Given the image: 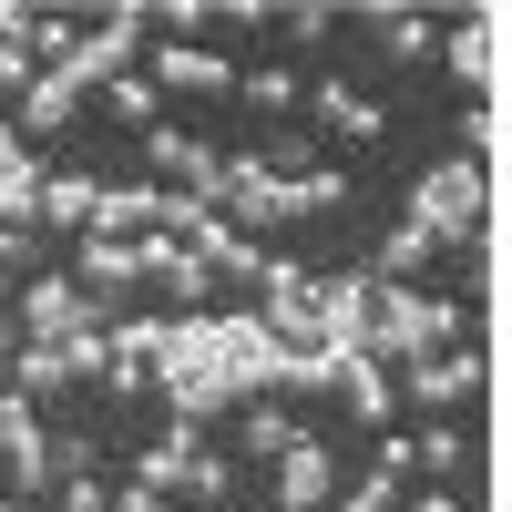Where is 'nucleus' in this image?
<instances>
[{"instance_id": "obj_1", "label": "nucleus", "mask_w": 512, "mask_h": 512, "mask_svg": "<svg viewBox=\"0 0 512 512\" xmlns=\"http://www.w3.org/2000/svg\"><path fill=\"white\" fill-rule=\"evenodd\" d=\"M349 205V175L338 164H308V175H277L267 154H226V185H216V216L236 236L256 226H297V216H338Z\"/></svg>"}, {"instance_id": "obj_2", "label": "nucleus", "mask_w": 512, "mask_h": 512, "mask_svg": "<svg viewBox=\"0 0 512 512\" xmlns=\"http://www.w3.org/2000/svg\"><path fill=\"white\" fill-rule=\"evenodd\" d=\"M154 379H164V400H175L185 420H216V410L236 400V379H226V338H216V318H205V308L164 318V349H154Z\"/></svg>"}, {"instance_id": "obj_3", "label": "nucleus", "mask_w": 512, "mask_h": 512, "mask_svg": "<svg viewBox=\"0 0 512 512\" xmlns=\"http://www.w3.org/2000/svg\"><path fill=\"white\" fill-rule=\"evenodd\" d=\"M461 338L451 297H420V287H369V359H441Z\"/></svg>"}, {"instance_id": "obj_4", "label": "nucleus", "mask_w": 512, "mask_h": 512, "mask_svg": "<svg viewBox=\"0 0 512 512\" xmlns=\"http://www.w3.org/2000/svg\"><path fill=\"white\" fill-rule=\"evenodd\" d=\"M482 205H492V175H482L472 154H441L431 175L410 185V226L431 236V246H472L482 236Z\"/></svg>"}, {"instance_id": "obj_5", "label": "nucleus", "mask_w": 512, "mask_h": 512, "mask_svg": "<svg viewBox=\"0 0 512 512\" xmlns=\"http://www.w3.org/2000/svg\"><path fill=\"white\" fill-rule=\"evenodd\" d=\"M216 338H226V379H236V400L246 390H308V349H287V338L256 318V308H236V318H216Z\"/></svg>"}, {"instance_id": "obj_6", "label": "nucleus", "mask_w": 512, "mask_h": 512, "mask_svg": "<svg viewBox=\"0 0 512 512\" xmlns=\"http://www.w3.org/2000/svg\"><path fill=\"white\" fill-rule=\"evenodd\" d=\"M134 482H144V492H185V502H226V461L195 451V431H164V441L134 461Z\"/></svg>"}, {"instance_id": "obj_7", "label": "nucleus", "mask_w": 512, "mask_h": 512, "mask_svg": "<svg viewBox=\"0 0 512 512\" xmlns=\"http://www.w3.org/2000/svg\"><path fill=\"white\" fill-rule=\"evenodd\" d=\"M144 164L175 175V195H195V205H216V185H226V154L195 144V134H175V123H144Z\"/></svg>"}, {"instance_id": "obj_8", "label": "nucleus", "mask_w": 512, "mask_h": 512, "mask_svg": "<svg viewBox=\"0 0 512 512\" xmlns=\"http://www.w3.org/2000/svg\"><path fill=\"white\" fill-rule=\"evenodd\" d=\"M369 287H379V277H318V287H308L318 349H369Z\"/></svg>"}, {"instance_id": "obj_9", "label": "nucleus", "mask_w": 512, "mask_h": 512, "mask_svg": "<svg viewBox=\"0 0 512 512\" xmlns=\"http://www.w3.org/2000/svg\"><path fill=\"white\" fill-rule=\"evenodd\" d=\"M0 461H11V482H21V492L52 482V431H41V410H31L21 390H0Z\"/></svg>"}, {"instance_id": "obj_10", "label": "nucleus", "mask_w": 512, "mask_h": 512, "mask_svg": "<svg viewBox=\"0 0 512 512\" xmlns=\"http://www.w3.org/2000/svg\"><path fill=\"white\" fill-rule=\"evenodd\" d=\"M154 93H236V62L205 52V41H154Z\"/></svg>"}, {"instance_id": "obj_11", "label": "nucleus", "mask_w": 512, "mask_h": 512, "mask_svg": "<svg viewBox=\"0 0 512 512\" xmlns=\"http://www.w3.org/2000/svg\"><path fill=\"white\" fill-rule=\"evenodd\" d=\"M11 318H21V338H82V328H103V318H93V297H82L72 277H41Z\"/></svg>"}, {"instance_id": "obj_12", "label": "nucleus", "mask_w": 512, "mask_h": 512, "mask_svg": "<svg viewBox=\"0 0 512 512\" xmlns=\"http://www.w3.org/2000/svg\"><path fill=\"white\" fill-rule=\"evenodd\" d=\"M482 369H492L482 349H441V359H410V400H420V410H451V400H472V390H482Z\"/></svg>"}, {"instance_id": "obj_13", "label": "nucleus", "mask_w": 512, "mask_h": 512, "mask_svg": "<svg viewBox=\"0 0 512 512\" xmlns=\"http://www.w3.org/2000/svg\"><path fill=\"white\" fill-rule=\"evenodd\" d=\"M154 226H164V185H103L82 236H123V246H134V236H154Z\"/></svg>"}, {"instance_id": "obj_14", "label": "nucleus", "mask_w": 512, "mask_h": 512, "mask_svg": "<svg viewBox=\"0 0 512 512\" xmlns=\"http://www.w3.org/2000/svg\"><path fill=\"white\" fill-rule=\"evenodd\" d=\"M451 72L472 82V93H502V11H472L451 31Z\"/></svg>"}, {"instance_id": "obj_15", "label": "nucleus", "mask_w": 512, "mask_h": 512, "mask_svg": "<svg viewBox=\"0 0 512 512\" xmlns=\"http://www.w3.org/2000/svg\"><path fill=\"white\" fill-rule=\"evenodd\" d=\"M328 482H338V461H328V441L308 431V441L277 461V512H318V502H328Z\"/></svg>"}, {"instance_id": "obj_16", "label": "nucleus", "mask_w": 512, "mask_h": 512, "mask_svg": "<svg viewBox=\"0 0 512 512\" xmlns=\"http://www.w3.org/2000/svg\"><path fill=\"white\" fill-rule=\"evenodd\" d=\"M400 482H410V441H379V461L338 492V512H400Z\"/></svg>"}, {"instance_id": "obj_17", "label": "nucleus", "mask_w": 512, "mask_h": 512, "mask_svg": "<svg viewBox=\"0 0 512 512\" xmlns=\"http://www.w3.org/2000/svg\"><path fill=\"white\" fill-rule=\"evenodd\" d=\"M41 175H52V164H31V154H11V164H0V226H41Z\"/></svg>"}, {"instance_id": "obj_18", "label": "nucleus", "mask_w": 512, "mask_h": 512, "mask_svg": "<svg viewBox=\"0 0 512 512\" xmlns=\"http://www.w3.org/2000/svg\"><path fill=\"white\" fill-rule=\"evenodd\" d=\"M93 175H41V226H62V236H82V226H93Z\"/></svg>"}, {"instance_id": "obj_19", "label": "nucleus", "mask_w": 512, "mask_h": 512, "mask_svg": "<svg viewBox=\"0 0 512 512\" xmlns=\"http://www.w3.org/2000/svg\"><path fill=\"white\" fill-rule=\"evenodd\" d=\"M338 390H349V410L369 420V431H379V420H390V369H379L369 349H349V359H338Z\"/></svg>"}, {"instance_id": "obj_20", "label": "nucleus", "mask_w": 512, "mask_h": 512, "mask_svg": "<svg viewBox=\"0 0 512 512\" xmlns=\"http://www.w3.org/2000/svg\"><path fill=\"white\" fill-rule=\"evenodd\" d=\"M82 277H93V297H123L144 267H134V246H123V236H82Z\"/></svg>"}, {"instance_id": "obj_21", "label": "nucleus", "mask_w": 512, "mask_h": 512, "mask_svg": "<svg viewBox=\"0 0 512 512\" xmlns=\"http://www.w3.org/2000/svg\"><path fill=\"white\" fill-rule=\"evenodd\" d=\"M297 441H308V431H297V420H287L277 400H256V410H246V451H256V461H287Z\"/></svg>"}, {"instance_id": "obj_22", "label": "nucleus", "mask_w": 512, "mask_h": 512, "mask_svg": "<svg viewBox=\"0 0 512 512\" xmlns=\"http://www.w3.org/2000/svg\"><path fill=\"white\" fill-rule=\"evenodd\" d=\"M308 103H318L349 144H369V134H379V103H369V93H349V82H328V93H308Z\"/></svg>"}, {"instance_id": "obj_23", "label": "nucleus", "mask_w": 512, "mask_h": 512, "mask_svg": "<svg viewBox=\"0 0 512 512\" xmlns=\"http://www.w3.org/2000/svg\"><path fill=\"white\" fill-rule=\"evenodd\" d=\"M359 21H379V41H390L400 62H420V52H431V21H420V11H359Z\"/></svg>"}, {"instance_id": "obj_24", "label": "nucleus", "mask_w": 512, "mask_h": 512, "mask_svg": "<svg viewBox=\"0 0 512 512\" xmlns=\"http://www.w3.org/2000/svg\"><path fill=\"white\" fill-rule=\"evenodd\" d=\"M21 52L52 72V62H72V21H52V11H31V31H21Z\"/></svg>"}, {"instance_id": "obj_25", "label": "nucleus", "mask_w": 512, "mask_h": 512, "mask_svg": "<svg viewBox=\"0 0 512 512\" xmlns=\"http://www.w3.org/2000/svg\"><path fill=\"white\" fill-rule=\"evenodd\" d=\"M103 103H113L123 123H154V103H164V93H154L144 72H113V82H103Z\"/></svg>"}, {"instance_id": "obj_26", "label": "nucleus", "mask_w": 512, "mask_h": 512, "mask_svg": "<svg viewBox=\"0 0 512 512\" xmlns=\"http://www.w3.org/2000/svg\"><path fill=\"white\" fill-rule=\"evenodd\" d=\"M31 82H41V62L21 52V41H0V93H11V103H21V93H31Z\"/></svg>"}, {"instance_id": "obj_27", "label": "nucleus", "mask_w": 512, "mask_h": 512, "mask_svg": "<svg viewBox=\"0 0 512 512\" xmlns=\"http://www.w3.org/2000/svg\"><path fill=\"white\" fill-rule=\"evenodd\" d=\"M287 41H328V11H318V0H297V11H267Z\"/></svg>"}, {"instance_id": "obj_28", "label": "nucleus", "mask_w": 512, "mask_h": 512, "mask_svg": "<svg viewBox=\"0 0 512 512\" xmlns=\"http://www.w3.org/2000/svg\"><path fill=\"white\" fill-rule=\"evenodd\" d=\"M246 103H267V113H287V103H297V82H287V72H246Z\"/></svg>"}, {"instance_id": "obj_29", "label": "nucleus", "mask_w": 512, "mask_h": 512, "mask_svg": "<svg viewBox=\"0 0 512 512\" xmlns=\"http://www.w3.org/2000/svg\"><path fill=\"white\" fill-rule=\"evenodd\" d=\"M420 472H461V431H420Z\"/></svg>"}, {"instance_id": "obj_30", "label": "nucleus", "mask_w": 512, "mask_h": 512, "mask_svg": "<svg viewBox=\"0 0 512 512\" xmlns=\"http://www.w3.org/2000/svg\"><path fill=\"white\" fill-rule=\"evenodd\" d=\"M113 512H175V492H144V482H123V492H113Z\"/></svg>"}, {"instance_id": "obj_31", "label": "nucleus", "mask_w": 512, "mask_h": 512, "mask_svg": "<svg viewBox=\"0 0 512 512\" xmlns=\"http://www.w3.org/2000/svg\"><path fill=\"white\" fill-rule=\"evenodd\" d=\"M0 267H31V236L21 226H0Z\"/></svg>"}, {"instance_id": "obj_32", "label": "nucleus", "mask_w": 512, "mask_h": 512, "mask_svg": "<svg viewBox=\"0 0 512 512\" xmlns=\"http://www.w3.org/2000/svg\"><path fill=\"white\" fill-rule=\"evenodd\" d=\"M420 512H472V502H451V492H420Z\"/></svg>"}, {"instance_id": "obj_33", "label": "nucleus", "mask_w": 512, "mask_h": 512, "mask_svg": "<svg viewBox=\"0 0 512 512\" xmlns=\"http://www.w3.org/2000/svg\"><path fill=\"white\" fill-rule=\"evenodd\" d=\"M11 154H21V134H11V113H0V164H11Z\"/></svg>"}, {"instance_id": "obj_34", "label": "nucleus", "mask_w": 512, "mask_h": 512, "mask_svg": "<svg viewBox=\"0 0 512 512\" xmlns=\"http://www.w3.org/2000/svg\"><path fill=\"white\" fill-rule=\"evenodd\" d=\"M0 318H11V297H0Z\"/></svg>"}, {"instance_id": "obj_35", "label": "nucleus", "mask_w": 512, "mask_h": 512, "mask_svg": "<svg viewBox=\"0 0 512 512\" xmlns=\"http://www.w3.org/2000/svg\"><path fill=\"white\" fill-rule=\"evenodd\" d=\"M0 512H21V502H0Z\"/></svg>"}]
</instances>
